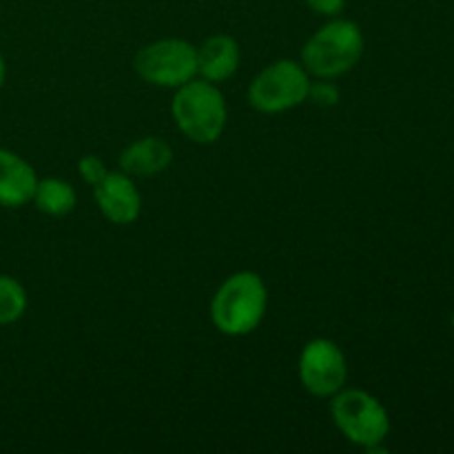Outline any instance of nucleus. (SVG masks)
Listing matches in <instances>:
<instances>
[{
  "instance_id": "3",
  "label": "nucleus",
  "mask_w": 454,
  "mask_h": 454,
  "mask_svg": "<svg viewBox=\"0 0 454 454\" xmlns=\"http://www.w3.org/2000/svg\"><path fill=\"white\" fill-rule=\"evenodd\" d=\"M364 53V34L357 22L331 20L301 49V67L315 78H340Z\"/></svg>"
},
{
  "instance_id": "14",
  "label": "nucleus",
  "mask_w": 454,
  "mask_h": 454,
  "mask_svg": "<svg viewBox=\"0 0 454 454\" xmlns=\"http://www.w3.org/2000/svg\"><path fill=\"white\" fill-rule=\"evenodd\" d=\"M78 171H80V176H82L91 186H96L98 182L105 180V176L109 173L106 171L105 162H102L98 155H84V158H80Z\"/></svg>"
},
{
  "instance_id": "15",
  "label": "nucleus",
  "mask_w": 454,
  "mask_h": 454,
  "mask_svg": "<svg viewBox=\"0 0 454 454\" xmlns=\"http://www.w3.org/2000/svg\"><path fill=\"white\" fill-rule=\"evenodd\" d=\"M309 96L322 106H333V105H337V100H340V91H337L333 84H326V82H319V84H315V87L310 84Z\"/></svg>"
},
{
  "instance_id": "4",
  "label": "nucleus",
  "mask_w": 454,
  "mask_h": 454,
  "mask_svg": "<svg viewBox=\"0 0 454 454\" xmlns=\"http://www.w3.org/2000/svg\"><path fill=\"white\" fill-rule=\"evenodd\" d=\"M331 415L341 434L366 450L380 446L390 430L388 412L366 390L341 388L333 395Z\"/></svg>"
},
{
  "instance_id": "9",
  "label": "nucleus",
  "mask_w": 454,
  "mask_h": 454,
  "mask_svg": "<svg viewBox=\"0 0 454 454\" xmlns=\"http://www.w3.org/2000/svg\"><path fill=\"white\" fill-rule=\"evenodd\" d=\"M239 60L242 51L238 40L224 34L211 35L198 49V74L213 84L224 82L238 71Z\"/></svg>"
},
{
  "instance_id": "10",
  "label": "nucleus",
  "mask_w": 454,
  "mask_h": 454,
  "mask_svg": "<svg viewBox=\"0 0 454 454\" xmlns=\"http://www.w3.org/2000/svg\"><path fill=\"white\" fill-rule=\"evenodd\" d=\"M38 177L31 164L18 158L7 149H0V204L3 207H22L31 202Z\"/></svg>"
},
{
  "instance_id": "7",
  "label": "nucleus",
  "mask_w": 454,
  "mask_h": 454,
  "mask_svg": "<svg viewBox=\"0 0 454 454\" xmlns=\"http://www.w3.org/2000/svg\"><path fill=\"white\" fill-rule=\"evenodd\" d=\"M300 380L315 397H333L348 380V364L340 346L331 340H310L300 355Z\"/></svg>"
},
{
  "instance_id": "12",
  "label": "nucleus",
  "mask_w": 454,
  "mask_h": 454,
  "mask_svg": "<svg viewBox=\"0 0 454 454\" xmlns=\"http://www.w3.org/2000/svg\"><path fill=\"white\" fill-rule=\"evenodd\" d=\"M34 202L38 211L47 213L51 217H62L74 211L78 198H75V191L69 182L49 177V180H40L35 184Z\"/></svg>"
},
{
  "instance_id": "16",
  "label": "nucleus",
  "mask_w": 454,
  "mask_h": 454,
  "mask_svg": "<svg viewBox=\"0 0 454 454\" xmlns=\"http://www.w3.org/2000/svg\"><path fill=\"white\" fill-rule=\"evenodd\" d=\"M306 3L313 12L322 13V16H337L344 9L346 0H306Z\"/></svg>"
},
{
  "instance_id": "11",
  "label": "nucleus",
  "mask_w": 454,
  "mask_h": 454,
  "mask_svg": "<svg viewBox=\"0 0 454 454\" xmlns=\"http://www.w3.org/2000/svg\"><path fill=\"white\" fill-rule=\"evenodd\" d=\"M173 162V149L160 137H142L120 153V168L131 177H153Z\"/></svg>"
},
{
  "instance_id": "5",
  "label": "nucleus",
  "mask_w": 454,
  "mask_h": 454,
  "mask_svg": "<svg viewBox=\"0 0 454 454\" xmlns=\"http://www.w3.org/2000/svg\"><path fill=\"white\" fill-rule=\"evenodd\" d=\"M309 93V71L295 60H278L253 78L248 102L260 114H282L306 102Z\"/></svg>"
},
{
  "instance_id": "17",
  "label": "nucleus",
  "mask_w": 454,
  "mask_h": 454,
  "mask_svg": "<svg viewBox=\"0 0 454 454\" xmlns=\"http://www.w3.org/2000/svg\"><path fill=\"white\" fill-rule=\"evenodd\" d=\"M3 80H4V58L0 53V87H3Z\"/></svg>"
},
{
  "instance_id": "8",
  "label": "nucleus",
  "mask_w": 454,
  "mask_h": 454,
  "mask_svg": "<svg viewBox=\"0 0 454 454\" xmlns=\"http://www.w3.org/2000/svg\"><path fill=\"white\" fill-rule=\"evenodd\" d=\"M93 198L102 215L114 224H133L140 217L142 198L136 182L127 173H106L105 180L93 186Z\"/></svg>"
},
{
  "instance_id": "6",
  "label": "nucleus",
  "mask_w": 454,
  "mask_h": 454,
  "mask_svg": "<svg viewBox=\"0 0 454 454\" xmlns=\"http://www.w3.org/2000/svg\"><path fill=\"white\" fill-rule=\"evenodd\" d=\"M133 69L153 87H182L198 74V49L182 38H164L140 49Z\"/></svg>"
},
{
  "instance_id": "13",
  "label": "nucleus",
  "mask_w": 454,
  "mask_h": 454,
  "mask_svg": "<svg viewBox=\"0 0 454 454\" xmlns=\"http://www.w3.org/2000/svg\"><path fill=\"white\" fill-rule=\"evenodd\" d=\"M27 293L13 278L0 275V324H13L25 315Z\"/></svg>"
},
{
  "instance_id": "1",
  "label": "nucleus",
  "mask_w": 454,
  "mask_h": 454,
  "mask_svg": "<svg viewBox=\"0 0 454 454\" xmlns=\"http://www.w3.org/2000/svg\"><path fill=\"white\" fill-rule=\"evenodd\" d=\"M266 304H269V293L264 279L253 270H239L222 282L213 295V324L222 335H248L264 319Z\"/></svg>"
},
{
  "instance_id": "2",
  "label": "nucleus",
  "mask_w": 454,
  "mask_h": 454,
  "mask_svg": "<svg viewBox=\"0 0 454 454\" xmlns=\"http://www.w3.org/2000/svg\"><path fill=\"white\" fill-rule=\"evenodd\" d=\"M171 111L180 131L198 145H213L226 129L224 96L204 78L177 87Z\"/></svg>"
}]
</instances>
